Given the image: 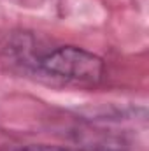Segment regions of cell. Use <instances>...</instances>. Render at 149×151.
I'll use <instances>...</instances> for the list:
<instances>
[{
	"label": "cell",
	"mask_w": 149,
	"mask_h": 151,
	"mask_svg": "<svg viewBox=\"0 0 149 151\" xmlns=\"http://www.w3.org/2000/svg\"><path fill=\"white\" fill-rule=\"evenodd\" d=\"M32 63L40 74L81 86H95L105 74L102 58L75 46L53 47Z\"/></svg>",
	"instance_id": "6da1fadb"
}]
</instances>
